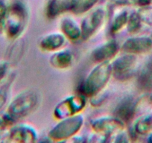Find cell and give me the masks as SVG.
<instances>
[{"label":"cell","mask_w":152,"mask_h":143,"mask_svg":"<svg viewBox=\"0 0 152 143\" xmlns=\"http://www.w3.org/2000/svg\"><path fill=\"white\" fill-rule=\"evenodd\" d=\"M40 99V94L37 90H23L11 99L6 112L16 122L33 113L37 108Z\"/></svg>","instance_id":"1"},{"label":"cell","mask_w":152,"mask_h":143,"mask_svg":"<svg viewBox=\"0 0 152 143\" xmlns=\"http://www.w3.org/2000/svg\"><path fill=\"white\" fill-rule=\"evenodd\" d=\"M112 76V66L110 62L98 63L81 84V93L86 97H93L104 89Z\"/></svg>","instance_id":"2"},{"label":"cell","mask_w":152,"mask_h":143,"mask_svg":"<svg viewBox=\"0 0 152 143\" xmlns=\"http://www.w3.org/2000/svg\"><path fill=\"white\" fill-rule=\"evenodd\" d=\"M28 22V12L23 4L15 2L9 5L4 34L10 40L21 37Z\"/></svg>","instance_id":"3"},{"label":"cell","mask_w":152,"mask_h":143,"mask_svg":"<svg viewBox=\"0 0 152 143\" xmlns=\"http://www.w3.org/2000/svg\"><path fill=\"white\" fill-rule=\"evenodd\" d=\"M59 121L48 134L49 138L54 141H64L74 137L82 128L84 118L79 113Z\"/></svg>","instance_id":"4"},{"label":"cell","mask_w":152,"mask_h":143,"mask_svg":"<svg viewBox=\"0 0 152 143\" xmlns=\"http://www.w3.org/2000/svg\"><path fill=\"white\" fill-rule=\"evenodd\" d=\"M87 101L83 94L72 95L60 101L54 110V116L58 120L79 114L85 109Z\"/></svg>","instance_id":"5"},{"label":"cell","mask_w":152,"mask_h":143,"mask_svg":"<svg viewBox=\"0 0 152 143\" xmlns=\"http://www.w3.org/2000/svg\"><path fill=\"white\" fill-rule=\"evenodd\" d=\"M138 61L135 55L125 53L111 63L112 75L119 81L129 80L136 73Z\"/></svg>","instance_id":"6"},{"label":"cell","mask_w":152,"mask_h":143,"mask_svg":"<svg viewBox=\"0 0 152 143\" xmlns=\"http://www.w3.org/2000/svg\"><path fill=\"white\" fill-rule=\"evenodd\" d=\"M106 18V11L104 8H99L87 14L81 24V39L87 40L102 28Z\"/></svg>","instance_id":"7"},{"label":"cell","mask_w":152,"mask_h":143,"mask_svg":"<svg viewBox=\"0 0 152 143\" xmlns=\"http://www.w3.org/2000/svg\"><path fill=\"white\" fill-rule=\"evenodd\" d=\"M8 142L31 143L37 141L38 134L36 129L30 125H13L8 130Z\"/></svg>","instance_id":"8"},{"label":"cell","mask_w":152,"mask_h":143,"mask_svg":"<svg viewBox=\"0 0 152 143\" xmlns=\"http://www.w3.org/2000/svg\"><path fill=\"white\" fill-rule=\"evenodd\" d=\"M125 124L116 116H102L93 121L91 128L95 133L111 136L125 129Z\"/></svg>","instance_id":"9"},{"label":"cell","mask_w":152,"mask_h":143,"mask_svg":"<svg viewBox=\"0 0 152 143\" xmlns=\"http://www.w3.org/2000/svg\"><path fill=\"white\" fill-rule=\"evenodd\" d=\"M124 53L145 55L152 51V38L148 36H135L127 39L121 48Z\"/></svg>","instance_id":"10"},{"label":"cell","mask_w":152,"mask_h":143,"mask_svg":"<svg viewBox=\"0 0 152 143\" xmlns=\"http://www.w3.org/2000/svg\"><path fill=\"white\" fill-rule=\"evenodd\" d=\"M119 51V46L116 40H111L99 45L93 50L91 58L94 62H110L116 56Z\"/></svg>","instance_id":"11"},{"label":"cell","mask_w":152,"mask_h":143,"mask_svg":"<svg viewBox=\"0 0 152 143\" xmlns=\"http://www.w3.org/2000/svg\"><path fill=\"white\" fill-rule=\"evenodd\" d=\"M67 39L62 32H53L45 35L40 39L39 46L41 50L55 52L62 49L66 44Z\"/></svg>","instance_id":"12"},{"label":"cell","mask_w":152,"mask_h":143,"mask_svg":"<svg viewBox=\"0 0 152 143\" xmlns=\"http://www.w3.org/2000/svg\"><path fill=\"white\" fill-rule=\"evenodd\" d=\"M136 115V101L134 98L128 96L119 101L114 110L116 116L125 124H128Z\"/></svg>","instance_id":"13"},{"label":"cell","mask_w":152,"mask_h":143,"mask_svg":"<svg viewBox=\"0 0 152 143\" xmlns=\"http://www.w3.org/2000/svg\"><path fill=\"white\" fill-rule=\"evenodd\" d=\"M75 57L68 49H60L53 52L49 58V63L57 69L65 70L69 69L74 63Z\"/></svg>","instance_id":"14"},{"label":"cell","mask_w":152,"mask_h":143,"mask_svg":"<svg viewBox=\"0 0 152 143\" xmlns=\"http://www.w3.org/2000/svg\"><path fill=\"white\" fill-rule=\"evenodd\" d=\"M137 87L145 93L152 92V61L145 63L138 70L137 78Z\"/></svg>","instance_id":"15"},{"label":"cell","mask_w":152,"mask_h":143,"mask_svg":"<svg viewBox=\"0 0 152 143\" xmlns=\"http://www.w3.org/2000/svg\"><path fill=\"white\" fill-rule=\"evenodd\" d=\"M61 30L67 40L77 41L81 39V26L72 18L66 17L61 22Z\"/></svg>","instance_id":"16"},{"label":"cell","mask_w":152,"mask_h":143,"mask_svg":"<svg viewBox=\"0 0 152 143\" xmlns=\"http://www.w3.org/2000/svg\"><path fill=\"white\" fill-rule=\"evenodd\" d=\"M72 7V0H50L46 6V16L49 19H55L67 11H71Z\"/></svg>","instance_id":"17"},{"label":"cell","mask_w":152,"mask_h":143,"mask_svg":"<svg viewBox=\"0 0 152 143\" xmlns=\"http://www.w3.org/2000/svg\"><path fill=\"white\" fill-rule=\"evenodd\" d=\"M14 42L7 54L8 58L6 61L10 64H16L21 60L26 47V43L21 37L14 40Z\"/></svg>","instance_id":"18"},{"label":"cell","mask_w":152,"mask_h":143,"mask_svg":"<svg viewBox=\"0 0 152 143\" xmlns=\"http://www.w3.org/2000/svg\"><path fill=\"white\" fill-rule=\"evenodd\" d=\"M135 134L140 135L150 134L152 132V113H145L136 121L134 127Z\"/></svg>","instance_id":"19"},{"label":"cell","mask_w":152,"mask_h":143,"mask_svg":"<svg viewBox=\"0 0 152 143\" xmlns=\"http://www.w3.org/2000/svg\"><path fill=\"white\" fill-rule=\"evenodd\" d=\"M14 75H8V78L0 84V111L5 107L8 103L11 86L14 82Z\"/></svg>","instance_id":"20"},{"label":"cell","mask_w":152,"mask_h":143,"mask_svg":"<svg viewBox=\"0 0 152 143\" xmlns=\"http://www.w3.org/2000/svg\"><path fill=\"white\" fill-rule=\"evenodd\" d=\"M98 2L99 0H72L71 12L78 15L84 14L90 11Z\"/></svg>","instance_id":"21"},{"label":"cell","mask_w":152,"mask_h":143,"mask_svg":"<svg viewBox=\"0 0 152 143\" xmlns=\"http://www.w3.org/2000/svg\"><path fill=\"white\" fill-rule=\"evenodd\" d=\"M129 14L126 11L119 12L113 17L111 23L110 31L113 34L119 33L127 26Z\"/></svg>","instance_id":"22"},{"label":"cell","mask_w":152,"mask_h":143,"mask_svg":"<svg viewBox=\"0 0 152 143\" xmlns=\"http://www.w3.org/2000/svg\"><path fill=\"white\" fill-rule=\"evenodd\" d=\"M142 23L138 12L131 13V14H129L126 26L128 32L131 34H135L138 33L141 30Z\"/></svg>","instance_id":"23"},{"label":"cell","mask_w":152,"mask_h":143,"mask_svg":"<svg viewBox=\"0 0 152 143\" xmlns=\"http://www.w3.org/2000/svg\"><path fill=\"white\" fill-rule=\"evenodd\" d=\"M9 5H7L5 1L0 0V34H4L5 23L8 14Z\"/></svg>","instance_id":"24"},{"label":"cell","mask_w":152,"mask_h":143,"mask_svg":"<svg viewBox=\"0 0 152 143\" xmlns=\"http://www.w3.org/2000/svg\"><path fill=\"white\" fill-rule=\"evenodd\" d=\"M138 14L143 23L152 26V5L140 8Z\"/></svg>","instance_id":"25"},{"label":"cell","mask_w":152,"mask_h":143,"mask_svg":"<svg viewBox=\"0 0 152 143\" xmlns=\"http://www.w3.org/2000/svg\"><path fill=\"white\" fill-rule=\"evenodd\" d=\"M14 123H15V121L6 111H0V131L8 130Z\"/></svg>","instance_id":"26"},{"label":"cell","mask_w":152,"mask_h":143,"mask_svg":"<svg viewBox=\"0 0 152 143\" xmlns=\"http://www.w3.org/2000/svg\"><path fill=\"white\" fill-rule=\"evenodd\" d=\"M11 64L6 61H0V84L8 77Z\"/></svg>","instance_id":"27"},{"label":"cell","mask_w":152,"mask_h":143,"mask_svg":"<svg viewBox=\"0 0 152 143\" xmlns=\"http://www.w3.org/2000/svg\"><path fill=\"white\" fill-rule=\"evenodd\" d=\"M130 137H131V135L128 133L125 132L123 130V131L116 134V136H115V139L113 140V142H128L131 141Z\"/></svg>","instance_id":"28"},{"label":"cell","mask_w":152,"mask_h":143,"mask_svg":"<svg viewBox=\"0 0 152 143\" xmlns=\"http://www.w3.org/2000/svg\"><path fill=\"white\" fill-rule=\"evenodd\" d=\"M117 5H134V0H109Z\"/></svg>","instance_id":"29"},{"label":"cell","mask_w":152,"mask_h":143,"mask_svg":"<svg viewBox=\"0 0 152 143\" xmlns=\"http://www.w3.org/2000/svg\"><path fill=\"white\" fill-rule=\"evenodd\" d=\"M148 141L149 142H152V132H151L150 134H149L148 137Z\"/></svg>","instance_id":"30"},{"label":"cell","mask_w":152,"mask_h":143,"mask_svg":"<svg viewBox=\"0 0 152 143\" xmlns=\"http://www.w3.org/2000/svg\"><path fill=\"white\" fill-rule=\"evenodd\" d=\"M151 38H152V33H151Z\"/></svg>","instance_id":"31"}]
</instances>
